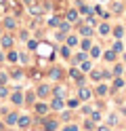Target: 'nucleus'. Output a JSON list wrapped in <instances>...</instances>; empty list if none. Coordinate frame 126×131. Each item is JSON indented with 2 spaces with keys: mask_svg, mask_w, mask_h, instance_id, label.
<instances>
[{
  "mask_svg": "<svg viewBox=\"0 0 126 131\" xmlns=\"http://www.w3.org/2000/svg\"><path fill=\"white\" fill-rule=\"evenodd\" d=\"M13 45H15V38L11 34H2V36H0V47H2V49L8 51V49H13Z\"/></svg>",
  "mask_w": 126,
  "mask_h": 131,
  "instance_id": "obj_1",
  "label": "nucleus"
},
{
  "mask_svg": "<svg viewBox=\"0 0 126 131\" xmlns=\"http://www.w3.org/2000/svg\"><path fill=\"white\" fill-rule=\"evenodd\" d=\"M34 110H36V114L38 116H46L48 114V104H44V102H38V104H34Z\"/></svg>",
  "mask_w": 126,
  "mask_h": 131,
  "instance_id": "obj_2",
  "label": "nucleus"
},
{
  "mask_svg": "<svg viewBox=\"0 0 126 131\" xmlns=\"http://www.w3.org/2000/svg\"><path fill=\"white\" fill-rule=\"evenodd\" d=\"M32 125V118L27 116V114H19V118H17V127L19 129H27Z\"/></svg>",
  "mask_w": 126,
  "mask_h": 131,
  "instance_id": "obj_3",
  "label": "nucleus"
},
{
  "mask_svg": "<svg viewBox=\"0 0 126 131\" xmlns=\"http://www.w3.org/2000/svg\"><path fill=\"white\" fill-rule=\"evenodd\" d=\"M57 127H59V123L55 118H44V121H42V129H44V131H55Z\"/></svg>",
  "mask_w": 126,
  "mask_h": 131,
  "instance_id": "obj_4",
  "label": "nucleus"
},
{
  "mask_svg": "<svg viewBox=\"0 0 126 131\" xmlns=\"http://www.w3.org/2000/svg\"><path fill=\"white\" fill-rule=\"evenodd\" d=\"M17 118H19V114H17V112H6V114H4V125H6V127L17 125Z\"/></svg>",
  "mask_w": 126,
  "mask_h": 131,
  "instance_id": "obj_5",
  "label": "nucleus"
},
{
  "mask_svg": "<svg viewBox=\"0 0 126 131\" xmlns=\"http://www.w3.org/2000/svg\"><path fill=\"white\" fill-rule=\"evenodd\" d=\"M48 95H50V87L48 85H40L36 89V97H40V100H44V97H48Z\"/></svg>",
  "mask_w": 126,
  "mask_h": 131,
  "instance_id": "obj_6",
  "label": "nucleus"
},
{
  "mask_svg": "<svg viewBox=\"0 0 126 131\" xmlns=\"http://www.w3.org/2000/svg\"><path fill=\"white\" fill-rule=\"evenodd\" d=\"M2 28L4 30H17V19L15 17H4V21H2Z\"/></svg>",
  "mask_w": 126,
  "mask_h": 131,
  "instance_id": "obj_7",
  "label": "nucleus"
},
{
  "mask_svg": "<svg viewBox=\"0 0 126 131\" xmlns=\"http://www.w3.org/2000/svg\"><path fill=\"white\" fill-rule=\"evenodd\" d=\"M11 104L23 106V93H21V91H13V93H11Z\"/></svg>",
  "mask_w": 126,
  "mask_h": 131,
  "instance_id": "obj_8",
  "label": "nucleus"
},
{
  "mask_svg": "<svg viewBox=\"0 0 126 131\" xmlns=\"http://www.w3.org/2000/svg\"><path fill=\"white\" fill-rule=\"evenodd\" d=\"M4 59H6L8 63H17V59H19V53L13 51V49H8V53L4 55Z\"/></svg>",
  "mask_w": 126,
  "mask_h": 131,
  "instance_id": "obj_9",
  "label": "nucleus"
},
{
  "mask_svg": "<svg viewBox=\"0 0 126 131\" xmlns=\"http://www.w3.org/2000/svg\"><path fill=\"white\" fill-rule=\"evenodd\" d=\"M23 104L34 106V104H36V93H34V91H30V93H23Z\"/></svg>",
  "mask_w": 126,
  "mask_h": 131,
  "instance_id": "obj_10",
  "label": "nucleus"
},
{
  "mask_svg": "<svg viewBox=\"0 0 126 131\" xmlns=\"http://www.w3.org/2000/svg\"><path fill=\"white\" fill-rule=\"evenodd\" d=\"M69 76H72L78 85H82V83H84V78H82V74H80V70H76V68H72V70H69Z\"/></svg>",
  "mask_w": 126,
  "mask_h": 131,
  "instance_id": "obj_11",
  "label": "nucleus"
},
{
  "mask_svg": "<svg viewBox=\"0 0 126 131\" xmlns=\"http://www.w3.org/2000/svg\"><path fill=\"white\" fill-rule=\"evenodd\" d=\"M48 108H50V110H61V108H63V97H55V100L50 102Z\"/></svg>",
  "mask_w": 126,
  "mask_h": 131,
  "instance_id": "obj_12",
  "label": "nucleus"
},
{
  "mask_svg": "<svg viewBox=\"0 0 126 131\" xmlns=\"http://www.w3.org/2000/svg\"><path fill=\"white\" fill-rule=\"evenodd\" d=\"M78 95H80V100H90V97H92L90 89H84L82 85H80V91H78Z\"/></svg>",
  "mask_w": 126,
  "mask_h": 131,
  "instance_id": "obj_13",
  "label": "nucleus"
},
{
  "mask_svg": "<svg viewBox=\"0 0 126 131\" xmlns=\"http://www.w3.org/2000/svg\"><path fill=\"white\" fill-rule=\"evenodd\" d=\"M61 76H63V72L59 70V68H53V70H50V78H53V80H61Z\"/></svg>",
  "mask_w": 126,
  "mask_h": 131,
  "instance_id": "obj_14",
  "label": "nucleus"
},
{
  "mask_svg": "<svg viewBox=\"0 0 126 131\" xmlns=\"http://www.w3.org/2000/svg\"><path fill=\"white\" fill-rule=\"evenodd\" d=\"M8 76L15 78V80H21V78H23V72H21V70H11V72H8Z\"/></svg>",
  "mask_w": 126,
  "mask_h": 131,
  "instance_id": "obj_15",
  "label": "nucleus"
},
{
  "mask_svg": "<svg viewBox=\"0 0 126 131\" xmlns=\"http://www.w3.org/2000/svg\"><path fill=\"white\" fill-rule=\"evenodd\" d=\"M99 34H101V36L109 34V26H107V23H101V26H99Z\"/></svg>",
  "mask_w": 126,
  "mask_h": 131,
  "instance_id": "obj_16",
  "label": "nucleus"
},
{
  "mask_svg": "<svg viewBox=\"0 0 126 131\" xmlns=\"http://www.w3.org/2000/svg\"><path fill=\"white\" fill-rule=\"evenodd\" d=\"M80 34H82V36H86V38H88V36L92 34V30H90L88 26H82V28H80Z\"/></svg>",
  "mask_w": 126,
  "mask_h": 131,
  "instance_id": "obj_17",
  "label": "nucleus"
},
{
  "mask_svg": "<svg viewBox=\"0 0 126 131\" xmlns=\"http://www.w3.org/2000/svg\"><path fill=\"white\" fill-rule=\"evenodd\" d=\"M65 17H67V21H76V19H78V13H76V11H67Z\"/></svg>",
  "mask_w": 126,
  "mask_h": 131,
  "instance_id": "obj_18",
  "label": "nucleus"
},
{
  "mask_svg": "<svg viewBox=\"0 0 126 131\" xmlns=\"http://www.w3.org/2000/svg\"><path fill=\"white\" fill-rule=\"evenodd\" d=\"M4 97H8V87L6 85L0 87V100H4Z\"/></svg>",
  "mask_w": 126,
  "mask_h": 131,
  "instance_id": "obj_19",
  "label": "nucleus"
},
{
  "mask_svg": "<svg viewBox=\"0 0 126 131\" xmlns=\"http://www.w3.org/2000/svg\"><path fill=\"white\" fill-rule=\"evenodd\" d=\"M84 59H86V53H80V55H76V57H74V63H82Z\"/></svg>",
  "mask_w": 126,
  "mask_h": 131,
  "instance_id": "obj_20",
  "label": "nucleus"
},
{
  "mask_svg": "<svg viewBox=\"0 0 126 131\" xmlns=\"http://www.w3.org/2000/svg\"><path fill=\"white\" fill-rule=\"evenodd\" d=\"M6 80H8V74H6V72H0V87L6 85Z\"/></svg>",
  "mask_w": 126,
  "mask_h": 131,
  "instance_id": "obj_21",
  "label": "nucleus"
},
{
  "mask_svg": "<svg viewBox=\"0 0 126 131\" xmlns=\"http://www.w3.org/2000/svg\"><path fill=\"white\" fill-rule=\"evenodd\" d=\"M27 49H30V51H36V49H38V42H36V40H27Z\"/></svg>",
  "mask_w": 126,
  "mask_h": 131,
  "instance_id": "obj_22",
  "label": "nucleus"
},
{
  "mask_svg": "<svg viewBox=\"0 0 126 131\" xmlns=\"http://www.w3.org/2000/svg\"><path fill=\"white\" fill-rule=\"evenodd\" d=\"M74 45H78V38H76V36H69V38H67V47H74Z\"/></svg>",
  "mask_w": 126,
  "mask_h": 131,
  "instance_id": "obj_23",
  "label": "nucleus"
},
{
  "mask_svg": "<svg viewBox=\"0 0 126 131\" xmlns=\"http://www.w3.org/2000/svg\"><path fill=\"white\" fill-rule=\"evenodd\" d=\"M97 93H99V95H105V93H107V87H105V85H99V87H97Z\"/></svg>",
  "mask_w": 126,
  "mask_h": 131,
  "instance_id": "obj_24",
  "label": "nucleus"
},
{
  "mask_svg": "<svg viewBox=\"0 0 126 131\" xmlns=\"http://www.w3.org/2000/svg\"><path fill=\"white\" fill-rule=\"evenodd\" d=\"M114 57H116V51H107L105 53V59L107 61H114Z\"/></svg>",
  "mask_w": 126,
  "mask_h": 131,
  "instance_id": "obj_25",
  "label": "nucleus"
},
{
  "mask_svg": "<svg viewBox=\"0 0 126 131\" xmlns=\"http://www.w3.org/2000/svg\"><path fill=\"white\" fill-rule=\"evenodd\" d=\"M82 70H84V72H88V70H90V61H88V59H84V61H82Z\"/></svg>",
  "mask_w": 126,
  "mask_h": 131,
  "instance_id": "obj_26",
  "label": "nucleus"
},
{
  "mask_svg": "<svg viewBox=\"0 0 126 131\" xmlns=\"http://www.w3.org/2000/svg\"><path fill=\"white\" fill-rule=\"evenodd\" d=\"M99 53H101L99 47H90V55H92V57H99Z\"/></svg>",
  "mask_w": 126,
  "mask_h": 131,
  "instance_id": "obj_27",
  "label": "nucleus"
},
{
  "mask_svg": "<svg viewBox=\"0 0 126 131\" xmlns=\"http://www.w3.org/2000/svg\"><path fill=\"white\" fill-rule=\"evenodd\" d=\"M90 45H92V42H90V40L86 38V40H84V42H82V49H84V51H88V49H90Z\"/></svg>",
  "mask_w": 126,
  "mask_h": 131,
  "instance_id": "obj_28",
  "label": "nucleus"
},
{
  "mask_svg": "<svg viewBox=\"0 0 126 131\" xmlns=\"http://www.w3.org/2000/svg\"><path fill=\"white\" fill-rule=\"evenodd\" d=\"M90 78H92V80H101V72H97V70H95V72L90 74Z\"/></svg>",
  "mask_w": 126,
  "mask_h": 131,
  "instance_id": "obj_29",
  "label": "nucleus"
},
{
  "mask_svg": "<svg viewBox=\"0 0 126 131\" xmlns=\"http://www.w3.org/2000/svg\"><path fill=\"white\" fill-rule=\"evenodd\" d=\"M48 23H50V26H59L61 21H59V17H50V21H48Z\"/></svg>",
  "mask_w": 126,
  "mask_h": 131,
  "instance_id": "obj_30",
  "label": "nucleus"
},
{
  "mask_svg": "<svg viewBox=\"0 0 126 131\" xmlns=\"http://www.w3.org/2000/svg\"><path fill=\"white\" fill-rule=\"evenodd\" d=\"M114 51H116V53H118V51H122V42H120V40H118V42L114 45Z\"/></svg>",
  "mask_w": 126,
  "mask_h": 131,
  "instance_id": "obj_31",
  "label": "nucleus"
},
{
  "mask_svg": "<svg viewBox=\"0 0 126 131\" xmlns=\"http://www.w3.org/2000/svg\"><path fill=\"white\" fill-rule=\"evenodd\" d=\"M114 34H116V36H118V38H120V36H122V34H124V30H122V28H116V30H114Z\"/></svg>",
  "mask_w": 126,
  "mask_h": 131,
  "instance_id": "obj_32",
  "label": "nucleus"
},
{
  "mask_svg": "<svg viewBox=\"0 0 126 131\" xmlns=\"http://www.w3.org/2000/svg\"><path fill=\"white\" fill-rule=\"evenodd\" d=\"M30 13H32V15H40V9H38V6H32Z\"/></svg>",
  "mask_w": 126,
  "mask_h": 131,
  "instance_id": "obj_33",
  "label": "nucleus"
},
{
  "mask_svg": "<svg viewBox=\"0 0 126 131\" xmlns=\"http://www.w3.org/2000/svg\"><path fill=\"white\" fill-rule=\"evenodd\" d=\"M19 38H21V40H27V38H30V34H27V32H25V30H23V32H21V34H19Z\"/></svg>",
  "mask_w": 126,
  "mask_h": 131,
  "instance_id": "obj_34",
  "label": "nucleus"
},
{
  "mask_svg": "<svg viewBox=\"0 0 126 131\" xmlns=\"http://www.w3.org/2000/svg\"><path fill=\"white\" fill-rule=\"evenodd\" d=\"M63 131H78V127H76V125H67Z\"/></svg>",
  "mask_w": 126,
  "mask_h": 131,
  "instance_id": "obj_35",
  "label": "nucleus"
},
{
  "mask_svg": "<svg viewBox=\"0 0 126 131\" xmlns=\"http://www.w3.org/2000/svg\"><path fill=\"white\" fill-rule=\"evenodd\" d=\"M122 85H124V80H120V78H118V80H116V83H114V87H116V89H120Z\"/></svg>",
  "mask_w": 126,
  "mask_h": 131,
  "instance_id": "obj_36",
  "label": "nucleus"
},
{
  "mask_svg": "<svg viewBox=\"0 0 126 131\" xmlns=\"http://www.w3.org/2000/svg\"><path fill=\"white\" fill-rule=\"evenodd\" d=\"M61 53H63V57H69V49L63 47V49H61Z\"/></svg>",
  "mask_w": 126,
  "mask_h": 131,
  "instance_id": "obj_37",
  "label": "nucleus"
},
{
  "mask_svg": "<svg viewBox=\"0 0 126 131\" xmlns=\"http://www.w3.org/2000/svg\"><path fill=\"white\" fill-rule=\"evenodd\" d=\"M19 59H21V63H27V55L21 53V55H19Z\"/></svg>",
  "mask_w": 126,
  "mask_h": 131,
  "instance_id": "obj_38",
  "label": "nucleus"
},
{
  "mask_svg": "<svg viewBox=\"0 0 126 131\" xmlns=\"http://www.w3.org/2000/svg\"><path fill=\"white\" fill-rule=\"evenodd\" d=\"M80 11H82V13H84V15H90V13H92V11H90V9H88V6H82V9H80Z\"/></svg>",
  "mask_w": 126,
  "mask_h": 131,
  "instance_id": "obj_39",
  "label": "nucleus"
},
{
  "mask_svg": "<svg viewBox=\"0 0 126 131\" xmlns=\"http://www.w3.org/2000/svg\"><path fill=\"white\" fill-rule=\"evenodd\" d=\"M78 106V100H69V108H76Z\"/></svg>",
  "mask_w": 126,
  "mask_h": 131,
  "instance_id": "obj_40",
  "label": "nucleus"
},
{
  "mask_svg": "<svg viewBox=\"0 0 126 131\" xmlns=\"http://www.w3.org/2000/svg\"><path fill=\"white\" fill-rule=\"evenodd\" d=\"M2 61H4V53L0 51V63H2Z\"/></svg>",
  "mask_w": 126,
  "mask_h": 131,
  "instance_id": "obj_41",
  "label": "nucleus"
},
{
  "mask_svg": "<svg viewBox=\"0 0 126 131\" xmlns=\"http://www.w3.org/2000/svg\"><path fill=\"white\" fill-rule=\"evenodd\" d=\"M23 2H25V4H34V0H23Z\"/></svg>",
  "mask_w": 126,
  "mask_h": 131,
  "instance_id": "obj_42",
  "label": "nucleus"
},
{
  "mask_svg": "<svg viewBox=\"0 0 126 131\" xmlns=\"http://www.w3.org/2000/svg\"><path fill=\"white\" fill-rule=\"evenodd\" d=\"M99 131H107V127H101V129H99Z\"/></svg>",
  "mask_w": 126,
  "mask_h": 131,
  "instance_id": "obj_43",
  "label": "nucleus"
},
{
  "mask_svg": "<svg viewBox=\"0 0 126 131\" xmlns=\"http://www.w3.org/2000/svg\"><path fill=\"white\" fill-rule=\"evenodd\" d=\"M0 4H6V0H0Z\"/></svg>",
  "mask_w": 126,
  "mask_h": 131,
  "instance_id": "obj_44",
  "label": "nucleus"
},
{
  "mask_svg": "<svg viewBox=\"0 0 126 131\" xmlns=\"http://www.w3.org/2000/svg\"><path fill=\"white\" fill-rule=\"evenodd\" d=\"M0 36H2V28H0Z\"/></svg>",
  "mask_w": 126,
  "mask_h": 131,
  "instance_id": "obj_45",
  "label": "nucleus"
}]
</instances>
